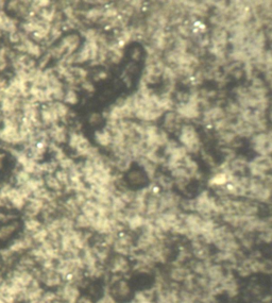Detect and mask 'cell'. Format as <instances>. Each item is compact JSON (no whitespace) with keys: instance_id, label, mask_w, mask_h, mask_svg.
Wrapping results in <instances>:
<instances>
[{"instance_id":"40","label":"cell","mask_w":272,"mask_h":303,"mask_svg":"<svg viewBox=\"0 0 272 303\" xmlns=\"http://www.w3.org/2000/svg\"><path fill=\"white\" fill-rule=\"evenodd\" d=\"M80 87L82 88V89H84L86 93H90V94L95 93V91H96V89H95L94 83H93L92 81H90V80H84V81L81 82Z\"/></svg>"},{"instance_id":"18","label":"cell","mask_w":272,"mask_h":303,"mask_svg":"<svg viewBox=\"0 0 272 303\" xmlns=\"http://www.w3.org/2000/svg\"><path fill=\"white\" fill-rule=\"evenodd\" d=\"M248 160L244 155H236L234 159L229 162L230 169L236 176H244L247 175Z\"/></svg>"},{"instance_id":"10","label":"cell","mask_w":272,"mask_h":303,"mask_svg":"<svg viewBox=\"0 0 272 303\" xmlns=\"http://www.w3.org/2000/svg\"><path fill=\"white\" fill-rule=\"evenodd\" d=\"M182 197L174 190L162 191L159 196V214L168 210L179 209Z\"/></svg>"},{"instance_id":"42","label":"cell","mask_w":272,"mask_h":303,"mask_svg":"<svg viewBox=\"0 0 272 303\" xmlns=\"http://www.w3.org/2000/svg\"><path fill=\"white\" fill-rule=\"evenodd\" d=\"M76 303H95V300L90 295H87L86 293H82L80 295V297L78 298Z\"/></svg>"},{"instance_id":"29","label":"cell","mask_w":272,"mask_h":303,"mask_svg":"<svg viewBox=\"0 0 272 303\" xmlns=\"http://www.w3.org/2000/svg\"><path fill=\"white\" fill-rule=\"evenodd\" d=\"M79 101H80L79 94L77 93L76 89L68 88L67 91H65V96H64V99H63V102L65 103V105L76 106V105H78Z\"/></svg>"},{"instance_id":"43","label":"cell","mask_w":272,"mask_h":303,"mask_svg":"<svg viewBox=\"0 0 272 303\" xmlns=\"http://www.w3.org/2000/svg\"><path fill=\"white\" fill-rule=\"evenodd\" d=\"M9 40H10V43L14 44V45H17V44H19L20 42H22V39H20L19 31H15V32H13V33H10L9 34Z\"/></svg>"},{"instance_id":"3","label":"cell","mask_w":272,"mask_h":303,"mask_svg":"<svg viewBox=\"0 0 272 303\" xmlns=\"http://www.w3.org/2000/svg\"><path fill=\"white\" fill-rule=\"evenodd\" d=\"M107 274L114 277L126 278L132 274V262L129 258L113 253L105 265Z\"/></svg>"},{"instance_id":"15","label":"cell","mask_w":272,"mask_h":303,"mask_svg":"<svg viewBox=\"0 0 272 303\" xmlns=\"http://www.w3.org/2000/svg\"><path fill=\"white\" fill-rule=\"evenodd\" d=\"M44 204L45 202L43 200H39V199L33 197L28 199L23 210L24 218H37L44 208Z\"/></svg>"},{"instance_id":"6","label":"cell","mask_w":272,"mask_h":303,"mask_svg":"<svg viewBox=\"0 0 272 303\" xmlns=\"http://www.w3.org/2000/svg\"><path fill=\"white\" fill-rule=\"evenodd\" d=\"M250 144L251 148H252L254 152L258 155H270L272 149L270 130L267 131V132L253 134L250 137Z\"/></svg>"},{"instance_id":"11","label":"cell","mask_w":272,"mask_h":303,"mask_svg":"<svg viewBox=\"0 0 272 303\" xmlns=\"http://www.w3.org/2000/svg\"><path fill=\"white\" fill-rule=\"evenodd\" d=\"M239 282L233 271H228L219 286L220 295H227L229 298H235L239 294Z\"/></svg>"},{"instance_id":"1","label":"cell","mask_w":272,"mask_h":303,"mask_svg":"<svg viewBox=\"0 0 272 303\" xmlns=\"http://www.w3.org/2000/svg\"><path fill=\"white\" fill-rule=\"evenodd\" d=\"M105 289L117 303H127L134 295V287L131 281L126 278L110 275Z\"/></svg>"},{"instance_id":"20","label":"cell","mask_w":272,"mask_h":303,"mask_svg":"<svg viewBox=\"0 0 272 303\" xmlns=\"http://www.w3.org/2000/svg\"><path fill=\"white\" fill-rule=\"evenodd\" d=\"M20 224L17 220H13L11 223L0 226V242H5L12 237V235L19 230Z\"/></svg>"},{"instance_id":"13","label":"cell","mask_w":272,"mask_h":303,"mask_svg":"<svg viewBox=\"0 0 272 303\" xmlns=\"http://www.w3.org/2000/svg\"><path fill=\"white\" fill-rule=\"evenodd\" d=\"M125 180L129 188L130 189L134 188L136 189L145 188L149 184L148 178L146 177L145 173L140 168H136V169L131 168L125 175Z\"/></svg>"},{"instance_id":"30","label":"cell","mask_w":272,"mask_h":303,"mask_svg":"<svg viewBox=\"0 0 272 303\" xmlns=\"http://www.w3.org/2000/svg\"><path fill=\"white\" fill-rule=\"evenodd\" d=\"M74 222V229L77 230H82V231H91V222L86 218L83 214H80L73 219Z\"/></svg>"},{"instance_id":"12","label":"cell","mask_w":272,"mask_h":303,"mask_svg":"<svg viewBox=\"0 0 272 303\" xmlns=\"http://www.w3.org/2000/svg\"><path fill=\"white\" fill-rule=\"evenodd\" d=\"M58 298L65 303H76L80 295L82 294L81 289L71 283L63 282V284L56 289Z\"/></svg>"},{"instance_id":"27","label":"cell","mask_w":272,"mask_h":303,"mask_svg":"<svg viewBox=\"0 0 272 303\" xmlns=\"http://www.w3.org/2000/svg\"><path fill=\"white\" fill-rule=\"evenodd\" d=\"M44 184H45V188L50 191H53V192L63 191V187L60 184V182L57 180V178L54 177V175H45Z\"/></svg>"},{"instance_id":"48","label":"cell","mask_w":272,"mask_h":303,"mask_svg":"<svg viewBox=\"0 0 272 303\" xmlns=\"http://www.w3.org/2000/svg\"><path fill=\"white\" fill-rule=\"evenodd\" d=\"M2 167H3V162L0 160V169H2Z\"/></svg>"},{"instance_id":"14","label":"cell","mask_w":272,"mask_h":303,"mask_svg":"<svg viewBox=\"0 0 272 303\" xmlns=\"http://www.w3.org/2000/svg\"><path fill=\"white\" fill-rule=\"evenodd\" d=\"M183 119L174 111L166 112L163 115V127L167 133H173L180 131Z\"/></svg>"},{"instance_id":"35","label":"cell","mask_w":272,"mask_h":303,"mask_svg":"<svg viewBox=\"0 0 272 303\" xmlns=\"http://www.w3.org/2000/svg\"><path fill=\"white\" fill-rule=\"evenodd\" d=\"M248 292L252 297H260L261 295H263V288L258 283L252 282V283H250V285L248 286Z\"/></svg>"},{"instance_id":"9","label":"cell","mask_w":272,"mask_h":303,"mask_svg":"<svg viewBox=\"0 0 272 303\" xmlns=\"http://www.w3.org/2000/svg\"><path fill=\"white\" fill-rule=\"evenodd\" d=\"M38 281L45 289H49V291H56L64 282L60 273L56 270V268H53V269H42L40 268Z\"/></svg>"},{"instance_id":"41","label":"cell","mask_w":272,"mask_h":303,"mask_svg":"<svg viewBox=\"0 0 272 303\" xmlns=\"http://www.w3.org/2000/svg\"><path fill=\"white\" fill-rule=\"evenodd\" d=\"M102 120H103V118H102V115L99 113H92L90 115V118H88V122H90L93 126L99 125Z\"/></svg>"},{"instance_id":"38","label":"cell","mask_w":272,"mask_h":303,"mask_svg":"<svg viewBox=\"0 0 272 303\" xmlns=\"http://www.w3.org/2000/svg\"><path fill=\"white\" fill-rule=\"evenodd\" d=\"M50 60H51V56H50V54H49L48 52L44 53L43 56L39 58V61H38V66H37L38 70H40V71H44L45 68L47 67V65L49 64Z\"/></svg>"},{"instance_id":"28","label":"cell","mask_w":272,"mask_h":303,"mask_svg":"<svg viewBox=\"0 0 272 303\" xmlns=\"http://www.w3.org/2000/svg\"><path fill=\"white\" fill-rule=\"evenodd\" d=\"M91 146H92L91 142L88 141L87 137H85L83 135V133H82V135H81L80 140H79V142L77 144L76 148H74V151H76V155L83 157L84 154L86 153V151L88 150V148H90Z\"/></svg>"},{"instance_id":"5","label":"cell","mask_w":272,"mask_h":303,"mask_svg":"<svg viewBox=\"0 0 272 303\" xmlns=\"http://www.w3.org/2000/svg\"><path fill=\"white\" fill-rule=\"evenodd\" d=\"M272 167V161L270 155H257L254 159L248 162L247 171H249L250 177L252 178H263L270 174Z\"/></svg>"},{"instance_id":"33","label":"cell","mask_w":272,"mask_h":303,"mask_svg":"<svg viewBox=\"0 0 272 303\" xmlns=\"http://www.w3.org/2000/svg\"><path fill=\"white\" fill-rule=\"evenodd\" d=\"M54 177L57 178V180L60 182L61 185H62L63 189L69 184V176H68V173L66 170L58 169L56 173H54Z\"/></svg>"},{"instance_id":"23","label":"cell","mask_w":272,"mask_h":303,"mask_svg":"<svg viewBox=\"0 0 272 303\" xmlns=\"http://www.w3.org/2000/svg\"><path fill=\"white\" fill-rule=\"evenodd\" d=\"M94 137H95V141H96V143L101 147L107 148L112 145L111 135H110V133H108V131L105 128H103L102 130L95 131Z\"/></svg>"},{"instance_id":"47","label":"cell","mask_w":272,"mask_h":303,"mask_svg":"<svg viewBox=\"0 0 272 303\" xmlns=\"http://www.w3.org/2000/svg\"><path fill=\"white\" fill-rule=\"evenodd\" d=\"M106 77H107V74H106V72H99V73L97 74L96 77L94 78V80L99 81V80H101V79H105Z\"/></svg>"},{"instance_id":"19","label":"cell","mask_w":272,"mask_h":303,"mask_svg":"<svg viewBox=\"0 0 272 303\" xmlns=\"http://www.w3.org/2000/svg\"><path fill=\"white\" fill-rule=\"evenodd\" d=\"M35 267H37L36 262L34 261V259L30 256L28 252H27V253H24V254H22V256L17 258L16 263L13 268H15V269H17V270L32 271Z\"/></svg>"},{"instance_id":"4","label":"cell","mask_w":272,"mask_h":303,"mask_svg":"<svg viewBox=\"0 0 272 303\" xmlns=\"http://www.w3.org/2000/svg\"><path fill=\"white\" fill-rule=\"evenodd\" d=\"M112 251L115 254L131 259L135 253V237L131 232H120L112 245Z\"/></svg>"},{"instance_id":"25","label":"cell","mask_w":272,"mask_h":303,"mask_svg":"<svg viewBox=\"0 0 272 303\" xmlns=\"http://www.w3.org/2000/svg\"><path fill=\"white\" fill-rule=\"evenodd\" d=\"M24 232L32 235L44 226L43 222L38 218H24Z\"/></svg>"},{"instance_id":"7","label":"cell","mask_w":272,"mask_h":303,"mask_svg":"<svg viewBox=\"0 0 272 303\" xmlns=\"http://www.w3.org/2000/svg\"><path fill=\"white\" fill-rule=\"evenodd\" d=\"M165 274L169 282L181 286L183 283H184V281L188 279L193 273L190 272L187 264H181V263H176L174 261H171L169 263V267Z\"/></svg>"},{"instance_id":"2","label":"cell","mask_w":272,"mask_h":303,"mask_svg":"<svg viewBox=\"0 0 272 303\" xmlns=\"http://www.w3.org/2000/svg\"><path fill=\"white\" fill-rule=\"evenodd\" d=\"M179 144L184 146L188 154H199L202 151V142L192 123L182 125L179 133Z\"/></svg>"},{"instance_id":"31","label":"cell","mask_w":272,"mask_h":303,"mask_svg":"<svg viewBox=\"0 0 272 303\" xmlns=\"http://www.w3.org/2000/svg\"><path fill=\"white\" fill-rule=\"evenodd\" d=\"M169 140H170L169 139V133H167L164 129L160 128L159 132L156 133V135H155L154 144H155V146L160 149L161 147H164Z\"/></svg>"},{"instance_id":"26","label":"cell","mask_w":272,"mask_h":303,"mask_svg":"<svg viewBox=\"0 0 272 303\" xmlns=\"http://www.w3.org/2000/svg\"><path fill=\"white\" fill-rule=\"evenodd\" d=\"M103 11H104V6L96 5V6H94V8L85 11L84 12V17H85L87 22L97 23L98 20L102 16H103Z\"/></svg>"},{"instance_id":"37","label":"cell","mask_w":272,"mask_h":303,"mask_svg":"<svg viewBox=\"0 0 272 303\" xmlns=\"http://www.w3.org/2000/svg\"><path fill=\"white\" fill-rule=\"evenodd\" d=\"M74 163H76V161H74L72 157L66 156L65 159H63L62 161H60L58 164H59L60 169H63V170L67 171V170H69L73 166Z\"/></svg>"},{"instance_id":"21","label":"cell","mask_w":272,"mask_h":303,"mask_svg":"<svg viewBox=\"0 0 272 303\" xmlns=\"http://www.w3.org/2000/svg\"><path fill=\"white\" fill-rule=\"evenodd\" d=\"M153 182L161 189L162 191H169L174 189V183L173 179L170 177V175L164 173H158L154 178Z\"/></svg>"},{"instance_id":"8","label":"cell","mask_w":272,"mask_h":303,"mask_svg":"<svg viewBox=\"0 0 272 303\" xmlns=\"http://www.w3.org/2000/svg\"><path fill=\"white\" fill-rule=\"evenodd\" d=\"M189 248L194 260L212 261V257L214 253L212 246L204 243L200 237L190 240Z\"/></svg>"},{"instance_id":"45","label":"cell","mask_w":272,"mask_h":303,"mask_svg":"<svg viewBox=\"0 0 272 303\" xmlns=\"http://www.w3.org/2000/svg\"><path fill=\"white\" fill-rule=\"evenodd\" d=\"M231 76H232V77H233L235 80H240V79L243 77V76H244L243 71H242V66L239 67V68H237V70H235L232 74H231Z\"/></svg>"},{"instance_id":"16","label":"cell","mask_w":272,"mask_h":303,"mask_svg":"<svg viewBox=\"0 0 272 303\" xmlns=\"http://www.w3.org/2000/svg\"><path fill=\"white\" fill-rule=\"evenodd\" d=\"M60 43L66 48V53L64 56H71L78 51L81 46V37L78 33H70L64 37Z\"/></svg>"},{"instance_id":"24","label":"cell","mask_w":272,"mask_h":303,"mask_svg":"<svg viewBox=\"0 0 272 303\" xmlns=\"http://www.w3.org/2000/svg\"><path fill=\"white\" fill-rule=\"evenodd\" d=\"M88 61H91L90 46L87 42H84L80 49L74 53V64H83Z\"/></svg>"},{"instance_id":"34","label":"cell","mask_w":272,"mask_h":303,"mask_svg":"<svg viewBox=\"0 0 272 303\" xmlns=\"http://www.w3.org/2000/svg\"><path fill=\"white\" fill-rule=\"evenodd\" d=\"M180 146V144L178 141H175L173 139H170L167 144L164 146V156L168 157L170 154H172L174 152V150Z\"/></svg>"},{"instance_id":"39","label":"cell","mask_w":272,"mask_h":303,"mask_svg":"<svg viewBox=\"0 0 272 303\" xmlns=\"http://www.w3.org/2000/svg\"><path fill=\"white\" fill-rule=\"evenodd\" d=\"M201 155H202V159H203V161L205 162L208 166H210V167H213V168H215L217 165H216V162H215V160H214V157H213V155L212 154H209V153H207V152H205V151H203V149H202V151H201Z\"/></svg>"},{"instance_id":"17","label":"cell","mask_w":272,"mask_h":303,"mask_svg":"<svg viewBox=\"0 0 272 303\" xmlns=\"http://www.w3.org/2000/svg\"><path fill=\"white\" fill-rule=\"evenodd\" d=\"M6 200H8L11 209L16 211H23L27 203L26 199L22 196V194H20L19 190L15 187H13L9 191V194L6 195Z\"/></svg>"},{"instance_id":"22","label":"cell","mask_w":272,"mask_h":303,"mask_svg":"<svg viewBox=\"0 0 272 303\" xmlns=\"http://www.w3.org/2000/svg\"><path fill=\"white\" fill-rule=\"evenodd\" d=\"M230 180V177L222 173L220 170H217L215 173L209 177V179L207 180V187L212 189H215L217 188H221L224 187Z\"/></svg>"},{"instance_id":"46","label":"cell","mask_w":272,"mask_h":303,"mask_svg":"<svg viewBox=\"0 0 272 303\" xmlns=\"http://www.w3.org/2000/svg\"><path fill=\"white\" fill-rule=\"evenodd\" d=\"M124 83L126 84V86L127 87H131L132 86V79H131V77L130 76H127V75H125V77H124Z\"/></svg>"},{"instance_id":"32","label":"cell","mask_w":272,"mask_h":303,"mask_svg":"<svg viewBox=\"0 0 272 303\" xmlns=\"http://www.w3.org/2000/svg\"><path fill=\"white\" fill-rule=\"evenodd\" d=\"M31 236L33 238L34 244L38 246L40 244H43L45 240L47 239V237H48V232H47L45 226H43L39 230H37L35 233H33Z\"/></svg>"},{"instance_id":"36","label":"cell","mask_w":272,"mask_h":303,"mask_svg":"<svg viewBox=\"0 0 272 303\" xmlns=\"http://www.w3.org/2000/svg\"><path fill=\"white\" fill-rule=\"evenodd\" d=\"M220 151H221V153L224 157V161H226V162H231L237 155L236 151L232 148H230V147H223V148L220 149Z\"/></svg>"},{"instance_id":"44","label":"cell","mask_w":272,"mask_h":303,"mask_svg":"<svg viewBox=\"0 0 272 303\" xmlns=\"http://www.w3.org/2000/svg\"><path fill=\"white\" fill-rule=\"evenodd\" d=\"M131 58L133 61H139L141 59V51L139 48H133V50L131 51Z\"/></svg>"}]
</instances>
